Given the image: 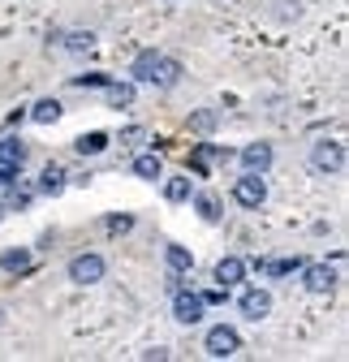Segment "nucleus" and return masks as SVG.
<instances>
[{"label": "nucleus", "mask_w": 349, "mask_h": 362, "mask_svg": "<svg viewBox=\"0 0 349 362\" xmlns=\"http://www.w3.org/2000/svg\"><path fill=\"white\" fill-rule=\"evenodd\" d=\"M129 74H134V82H147V86H172V82H177V74H182V65L147 48V52L134 57V69H129Z\"/></svg>", "instance_id": "f257e3e1"}, {"label": "nucleus", "mask_w": 349, "mask_h": 362, "mask_svg": "<svg viewBox=\"0 0 349 362\" xmlns=\"http://www.w3.org/2000/svg\"><path fill=\"white\" fill-rule=\"evenodd\" d=\"M233 199L242 203V207H264L268 203V181H264V173H246V177H237V186H233Z\"/></svg>", "instance_id": "f03ea898"}, {"label": "nucleus", "mask_w": 349, "mask_h": 362, "mask_svg": "<svg viewBox=\"0 0 349 362\" xmlns=\"http://www.w3.org/2000/svg\"><path fill=\"white\" fill-rule=\"evenodd\" d=\"M207 354L211 358H233L237 349H242V337H237V328H229V324H215V328H207Z\"/></svg>", "instance_id": "7ed1b4c3"}, {"label": "nucleus", "mask_w": 349, "mask_h": 362, "mask_svg": "<svg viewBox=\"0 0 349 362\" xmlns=\"http://www.w3.org/2000/svg\"><path fill=\"white\" fill-rule=\"evenodd\" d=\"M203 310H207V302H203L199 293L177 289V298H172V320H177V324H199V320H203Z\"/></svg>", "instance_id": "20e7f679"}, {"label": "nucleus", "mask_w": 349, "mask_h": 362, "mask_svg": "<svg viewBox=\"0 0 349 362\" xmlns=\"http://www.w3.org/2000/svg\"><path fill=\"white\" fill-rule=\"evenodd\" d=\"M69 281L73 285H95V281H104V259L100 255H78L69 263Z\"/></svg>", "instance_id": "39448f33"}, {"label": "nucleus", "mask_w": 349, "mask_h": 362, "mask_svg": "<svg viewBox=\"0 0 349 362\" xmlns=\"http://www.w3.org/2000/svg\"><path fill=\"white\" fill-rule=\"evenodd\" d=\"M302 285H307V293H332V285H336V272L328 267V263H302Z\"/></svg>", "instance_id": "423d86ee"}, {"label": "nucleus", "mask_w": 349, "mask_h": 362, "mask_svg": "<svg viewBox=\"0 0 349 362\" xmlns=\"http://www.w3.org/2000/svg\"><path fill=\"white\" fill-rule=\"evenodd\" d=\"M311 164H315V173H341L345 168V147L341 143H315Z\"/></svg>", "instance_id": "0eeeda50"}, {"label": "nucleus", "mask_w": 349, "mask_h": 362, "mask_svg": "<svg viewBox=\"0 0 349 362\" xmlns=\"http://www.w3.org/2000/svg\"><path fill=\"white\" fill-rule=\"evenodd\" d=\"M237 306H242L246 320H254V324H259V320H268V315H272V293H268V289H246Z\"/></svg>", "instance_id": "6e6552de"}, {"label": "nucleus", "mask_w": 349, "mask_h": 362, "mask_svg": "<svg viewBox=\"0 0 349 362\" xmlns=\"http://www.w3.org/2000/svg\"><path fill=\"white\" fill-rule=\"evenodd\" d=\"M22 164H26L22 139H0V173H18Z\"/></svg>", "instance_id": "1a4fd4ad"}, {"label": "nucleus", "mask_w": 349, "mask_h": 362, "mask_svg": "<svg viewBox=\"0 0 349 362\" xmlns=\"http://www.w3.org/2000/svg\"><path fill=\"white\" fill-rule=\"evenodd\" d=\"M215 281H220V285H242L246 281V259L225 255L220 263H215Z\"/></svg>", "instance_id": "9d476101"}, {"label": "nucleus", "mask_w": 349, "mask_h": 362, "mask_svg": "<svg viewBox=\"0 0 349 362\" xmlns=\"http://www.w3.org/2000/svg\"><path fill=\"white\" fill-rule=\"evenodd\" d=\"M242 164H246V173H268L272 168V147L268 143H250L242 151Z\"/></svg>", "instance_id": "9b49d317"}, {"label": "nucleus", "mask_w": 349, "mask_h": 362, "mask_svg": "<svg viewBox=\"0 0 349 362\" xmlns=\"http://www.w3.org/2000/svg\"><path fill=\"white\" fill-rule=\"evenodd\" d=\"M0 267H5V272H13V276H26V272L35 267V255H30L26 246H18V250H5V255H0Z\"/></svg>", "instance_id": "f8f14e48"}, {"label": "nucleus", "mask_w": 349, "mask_h": 362, "mask_svg": "<svg viewBox=\"0 0 349 362\" xmlns=\"http://www.w3.org/2000/svg\"><path fill=\"white\" fill-rule=\"evenodd\" d=\"M164 263H168V276H186V272L194 267V255L186 246H168L164 250Z\"/></svg>", "instance_id": "ddd939ff"}, {"label": "nucleus", "mask_w": 349, "mask_h": 362, "mask_svg": "<svg viewBox=\"0 0 349 362\" xmlns=\"http://www.w3.org/2000/svg\"><path fill=\"white\" fill-rule=\"evenodd\" d=\"M61 112H65V108H61V100H39V104L30 108V121H35V125H57V121H61Z\"/></svg>", "instance_id": "4468645a"}, {"label": "nucleus", "mask_w": 349, "mask_h": 362, "mask_svg": "<svg viewBox=\"0 0 349 362\" xmlns=\"http://www.w3.org/2000/svg\"><path fill=\"white\" fill-rule=\"evenodd\" d=\"M104 147H108V134H104V129H91V134H82V139L73 143L78 156H100Z\"/></svg>", "instance_id": "2eb2a0df"}, {"label": "nucleus", "mask_w": 349, "mask_h": 362, "mask_svg": "<svg viewBox=\"0 0 349 362\" xmlns=\"http://www.w3.org/2000/svg\"><path fill=\"white\" fill-rule=\"evenodd\" d=\"M39 190L43 194H61L65 190V168L61 164H48V168H43V177H39Z\"/></svg>", "instance_id": "dca6fc26"}, {"label": "nucleus", "mask_w": 349, "mask_h": 362, "mask_svg": "<svg viewBox=\"0 0 349 362\" xmlns=\"http://www.w3.org/2000/svg\"><path fill=\"white\" fill-rule=\"evenodd\" d=\"M108 104L112 108H129L134 104V82H108Z\"/></svg>", "instance_id": "f3484780"}, {"label": "nucleus", "mask_w": 349, "mask_h": 362, "mask_svg": "<svg viewBox=\"0 0 349 362\" xmlns=\"http://www.w3.org/2000/svg\"><path fill=\"white\" fill-rule=\"evenodd\" d=\"M164 199L168 203H186L190 199V177H168L164 181Z\"/></svg>", "instance_id": "a211bd4d"}, {"label": "nucleus", "mask_w": 349, "mask_h": 362, "mask_svg": "<svg viewBox=\"0 0 349 362\" xmlns=\"http://www.w3.org/2000/svg\"><path fill=\"white\" fill-rule=\"evenodd\" d=\"M160 173H164L160 156H138V160H134V177H143V181H155Z\"/></svg>", "instance_id": "6ab92c4d"}, {"label": "nucleus", "mask_w": 349, "mask_h": 362, "mask_svg": "<svg viewBox=\"0 0 349 362\" xmlns=\"http://www.w3.org/2000/svg\"><path fill=\"white\" fill-rule=\"evenodd\" d=\"M215 156H220V151H215L211 143H199V147H194V156H190V168H194V173L203 177V173H207V164H211Z\"/></svg>", "instance_id": "aec40b11"}, {"label": "nucleus", "mask_w": 349, "mask_h": 362, "mask_svg": "<svg viewBox=\"0 0 349 362\" xmlns=\"http://www.w3.org/2000/svg\"><path fill=\"white\" fill-rule=\"evenodd\" d=\"M194 207H199L203 220H220V199L215 194H194Z\"/></svg>", "instance_id": "412c9836"}, {"label": "nucleus", "mask_w": 349, "mask_h": 362, "mask_svg": "<svg viewBox=\"0 0 349 362\" xmlns=\"http://www.w3.org/2000/svg\"><path fill=\"white\" fill-rule=\"evenodd\" d=\"M268 272L272 276H289V272H302V259H276V263H268Z\"/></svg>", "instance_id": "4be33fe9"}, {"label": "nucleus", "mask_w": 349, "mask_h": 362, "mask_svg": "<svg viewBox=\"0 0 349 362\" xmlns=\"http://www.w3.org/2000/svg\"><path fill=\"white\" fill-rule=\"evenodd\" d=\"M91 43H95V35H91V30H73V35H69V52H86Z\"/></svg>", "instance_id": "5701e85b"}, {"label": "nucleus", "mask_w": 349, "mask_h": 362, "mask_svg": "<svg viewBox=\"0 0 349 362\" xmlns=\"http://www.w3.org/2000/svg\"><path fill=\"white\" fill-rule=\"evenodd\" d=\"M134 229V216H112L108 220V233H129Z\"/></svg>", "instance_id": "b1692460"}, {"label": "nucleus", "mask_w": 349, "mask_h": 362, "mask_svg": "<svg viewBox=\"0 0 349 362\" xmlns=\"http://www.w3.org/2000/svg\"><path fill=\"white\" fill-rule=\"evenodd\" d=\"M73 86H108V74H82L73 78Z\"/></svg>", "instance_id": "393cba45"}, {"label": "nucleus", "mask_w": 349, "mask_h": 362, "mask_svg": "<svg viewBox=\"0 0 349 362\" xmlns=\"http://www.w3.org/2000/svg\"><path fill=\"white\" fill-rule=\"evenodd\" d=\"M199 298H203L207 306H215V302H225V298H229V285H220V289H207V293H199Z\"/></svg>", "instance_id": "a878e982"}, {"label": "nucleus", "mask_w": 349, "mask_h": 362, "mask_svg": "<svg viewBox=\"0 0 349 362\" xmlns=\"http://www.w3.org/2000/svg\"><path fill=\"white\" fill-rule=\"evenodd\" d=\"M0 216H5V207H0Z\"/></svg>", "instance_id": "bb28decb"}]
</instances>
